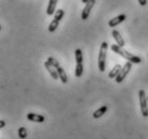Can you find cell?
<instances>
[{
    "label": "cell",
    "mask_w": 148,
    "mask_h": 139,
    "mask_svg": "<svg viewBox=\"0 0 148 139\" xmlns=\"http://www.w3.org/2000/svg\"><path fill=\"white\" fill-rule=\"evenodd\" d=\"M111 48L114 52H116L117 55L123 57V58L127 59V60L130 61V62L135 63V64H140V63L142 62V58H140L138 56H135V55H133V54H131V52H129V51L125 50V49H123L121 46H119V45L113 44L111 46Z\"/></svg>",
    "instance_id": "obj_1"
},
{
    "label": "cell",
    "mask_w": 148,
    "mask_h": 139,
    "mask_svg": "<svg viewBox=\"0 0 148 139\" xmlns=\"http://www.w3.org/2000/svg\"><path fill=\"white\" fill-rule=\"evenodd\" d=\"M108 45L106 42H102L100 47V52H99V59H98V67L100 72L105 71V61H106V52H108Z\"/></svg>",
    "instance_id": "obj_2"
},
{
    "label": "cell",
    "mask_w": 148,
    "mask_h": 139,
    "mask_svg": "<svg viewBox=\"0 0 148 139\" xmlns=\"http://www.w3.org/2000/svg\"><path fill=\"white\" fill-rule=\"evenodd\" d=\"M138 99H140V106H141V112L143 117H148V99L144 90L138 91Z\"/></svg>",
    "instance_id": "obj_3"
},
{
    "label": "cell",
    "mask_w": 148,
    "mask_h": 139,
    "mask_svg": "<svg viewBox=\"0 0 148 139\" xmlns=\"http://www.w3.org/2000/svg\"><path fill=\"white\" fill-rule=\"evenodd\" d=\"M63 15H64V11L61 10V9L58 10V11H56V13L54 14V18H53L52 22L48 26V31H49V32H54V31L58 28L59 22H60V20L62 19Z\"/></svg>",
    "instance_id": "obj_4"
},
{
    "label": "cell",
    "mask_w": 148,
    "mask_h": 139,
    "mask_svg": "<svg viewBox=\"0 0 148 139\" xmlns=\"http://www.w3.org/2000/svg\"><path fill=\"white\" fill-rule=\"evenodd\" d=\"M131 69H132V62L127 61V62L125 63V65L122 66V69H121V71H120V73L118 74V76L115 78V79H116V82H118V84L122 82V81H123V79L126 78L127 75L130 73Z\"/></svg>",
    "instance_id": "obj_5"
},
{
    "label": "cell",
    "mask_w": 148,
    "mask_h": 139,
    "mask_svg": "<svg viewBox=\"0 0 148 139\" xmlns=\"http://www.w3.org/2000/svg\"><path fill=\"white\" fill-rule=\"evenodd\" d=\"M95 4H96V0H88L87 3H85V7L83 9L82 15H81V18L83 19V20H86V19L89 17L90 11H91V9L95 7Z\"/></svg>",
    "instance_id": "obj_6"
},
{
    "label": "cell",
    "mask_w": 148,
    "mask_h": 139,
    "mask_svg": "<svg viewBox=\"0 0 148 139\" xmlns=\"http://www.w3.org/2000/svg\"><path fill=\"white\" fill-rule=\"evenodd\" d=\"M44 66L45 69L47 70V72L49 73V75L52 76L53 79H59V75H58V72H57V69L54 67L52 64H49L47 61L44 62Z\"/></svg>",
    "instance_id": "obj_7"
},
{
    "label": "cell",
    "mask_w": 148,
    "mask_h": 139,
    "mask_svg": "<svg viewBox=\"0 0 148 139\" xmlns=\"http://www.w3.org/2000/svg\"><path fill=\"white\" fill-rule=\"evenodd\" d=\"M27 119L29 121H31V122H37V123H43L45 121L44 116L34 114V112H30V114H27Z\"/></svg>",
    "instance_id": "obj_8"
},
{
    "label": "cell",
    "mask_w": 148,
    "mask_h": 139,
    "mask_svg": "<svg viewBox=\"0 0 148 139\" xmlns=\"http://www.w3.org/2000/svg\"><path fill=\"white\" fill-rule=\"evenodd\" d=\"M126 19V15L125 14H120L118 16H116L114 18H112L110 22H108V26L111 27V28H114L116 26H118L119 24H121L123 20Z\"/></svg>",
    "instance_id": "obj_9"
},
{
    "label": "cell",
    "mask_w": 148,
    "mask_h": 139,
    "mask_svg": "<svg viewBox=\"0 0 148 139\" xmlns=\"http://www.w3.org/2000/svg\"><path fill=\"white\" fill-rule=\"evenodd\" d=\"M112 35H113V37L115 39L117 45L121 46V47L125 46V41H123V39H122L121 34H120L119 31H117V30H113V31H112Z\"/></svg>",
    "instance_id": "obj_10"
},
{
    "label": "cell",
    "mask_w": 148,
    "mask_h": 139,
    "mask_svg": "<svg viewBox=\"0 0 148 139\" xmlns=\"http://www.w3.org/2000/svg\"><path fill=\"white\" fill-rule=\"evenodd\" d=\"M57 1L58 0H49V2H48V7H47V10H46V14L49 15V16H52L53 14H55L56 12V5H57Z\"/></svg>",
    "instance_id": "obj_11"
},
{
    "label": "cell",
    "mask_w": 148,
    "mask_h": 139,
    "mask_svg": "<svg viewBox=\"0 0 148 139\" xmlns=\"http://www.w3.org/2000/svg\"><path fill=\"white\" fill-rule=\"evenodd\" d=\"M121 69H122V67H121V65H120V64H116V65L112 69L111 72L108 73V77H110V78H112V79H113V78H116V77L118 76V74L120 73Z\"/></svg>",
    "instance_id": "obj_12"
},
{
    "label": "cell",
    "mask_w": 148,
    "mask_h": 139,
    "mask_svg": "<svg viewBox=\"0 0 148 139\" xmlns=\"http://www.w3.org/2000/svg\"><path fill=\"white\" fill-rule=\"evenodd\" d=\"M106 111H108V106L104 105V106H101L99 109H97L96 111L93 112L92 116L95 119H99V118H101L102 116H104V114H105Z\"/></svg>",
    "instance_id": "obj_13"
},
{
    "label": "cell",
    "mask_w": 148,
    "mask_h": 139,
    "mask_svg": "<svg viewBox=\"0 0 148 139\" xmlns=\"http://www.w3.org/2000/svg\"><path fill=\"white\" fill-rule=\"evenodd\" d=\"M57 72H58V75H59V79L61 80V82L63 84H67L68 82V75L67 73L64 72V70L59 66V67H57Z\"/></svg>",
    "instance_id": "obj_14"
},
{
    "label": "cell",
    "mask_w": 148,
    "mask_h": 139,
    "mask_svg": "<svg viewBox=\"0 0 148 139\" xmlns=\"http://www.w3.org/2000/svg\"><path fill=\"white\" fill-rule=\"evenodd\" d=\"M83 71H84L83 63H76V66H75V77L79 78L83 75Z\"/></svg>",
    "instance_id": "obj_15"
},
{
    "label": "cell",
    "mask_w": 148,
    "mask_h": 139,
    "mask_svg": "<svg viewBox=\"0 0 148 139\" xmlns=\"http://www.w3.org/2000/svg\"><path fill=\"white\" fill-rule=\"evenodd\" d=\"M75 60L76 63H83V52L79 48L75 49Z\"/></svg>",
    "instance_id": "obj_16"
},
{
    "label": "cell",
    "mask_w": 148,
    "mask_h": 139,
    "mask_svg": "<svg viewBox=\"0 0 148 139\" xmlns=\"http://www.w3.org/2000/svg\"><path fill=\"white\" fill-rule=\"evenodd\" d=\"M47 62L49 63V64H52L54 67H59L60 66V64H59V61H57L55 58H53V57H49V58L47 59Z\"/></svg>",
    "instance_id": "obj_17"
},
{
    "label": "cell",
    "mask_w": 148,
    "mask_h": 139,
    "mask_svg": "<svg viewBox=\"0 0 148 139\" xmlns=\"http://www.w3.org/2000/svg\"><path fill=\"white\" fill-rule=\"evenodd\" d=\"M18 137L21 139H25L27 137V129L25 127L18 128Z\"/></svg>",
    "instance_id": "obj_18"
},
{
    "label": "cell",
    "mask_w": 148,
    "mask_h": 139,
    "mask_svg": "<svg viewBox=\"0 0 148 139\" xmlns=\"http://www.w3.org/2000/svg\"><path fill=\"white\" fill-rule=\"evenodd\" d=\"M137 1H138V3L141 4L142 7H145L147 4V0H137Z\"/></svg>",
    "instance_id": "obj_19"
},
{
    "label": "cell",
    "mask_w": 148,
    "mask_h": 139,
    "mask_svg": "<svg viewBox=\"0 0 148 139\" xmlns=\"http://www.w3.org/2000/svg\"><path fill=\"white\" fill-rule=\"evenodd\" d=\"M4 126H5V121L1 120V122H0V128H3Z\"/></svg>",
    "instance_id": "obj_20"
},
{
    "label": "cell",
    "mask_w": 148,
    "mask_h": 139,
    "mask_svg": "<svg viewBox=\"0 0 148 139\" xmlns=\"http://www.w3.org/2000/svg\"><path fill=\"white\" fill-rule=\"evenodd\" d=\"M87 1H88V0H82V2H83V3H87Z\"/></svg>",
    "instance_id": "obj_21"
},
{
    "label": "cell",
    "mask_w": 148,
    "mask_h": 139,
    "mask_svg": "<svg viewBox=\"0 0 148 139\" xmlns=\"http://www.w3.org/2000/svg\"><path fill=\"white\" fill-rule=\"evenodd\" d=\"M147 99H148V96H147Z\"/></svg>",
    "instance_id": "obj_22"
}]
</instances>
